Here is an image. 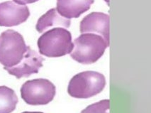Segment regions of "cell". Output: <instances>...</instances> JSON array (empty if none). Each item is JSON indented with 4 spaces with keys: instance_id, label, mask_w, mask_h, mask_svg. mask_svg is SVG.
I'll use <instances>...</instances> for the list:
<instances>
[{
    "instance_id": "obj_1",
    "label": "cell",
    "mask_w": 151,
    "mask_h": 113,
    "mask_svg": "<svg viewBox=\"0 0 151 113\" xmlns=\"http://www.w3.org/2000/svg\"><path fill=\"white\" fill-rule=\"evenodd\" d=\"M109 44L101 36L94 33H82L73 42L70 56L81 64L89 65L96 62Z\"/></svg>"
},
{
    "instance_id": "obj_2",
    "label": "cell",
    "mask_w": 151,
    "mask_h": 113,
    "mask_svg": "<svg viewBox=\"0 0 151 113\" xmlns=\"http://www.w3.org/2000/svg\"><path fill=\"white\" fill-rule=\"evenodd\" d=\"M39 53L50 58H58L70 54L73 49L71 33L64 28L48 30L38 38Z\"/></svg>"
},
{
    "instance_id": "obj_3",
    "label": "cell",
    "mask_w": 151,
    "mask_h": 113,
    "mask_svg": "<svg viewBox=\"0 0 151 113\" xmlns=\"http://www.w3.org/2000/svg\"><path fill=\"white\" fill-rule=\"evenodd\" d=\"M106 83V78L102 73L92 70L81 72L70 80L68 93L75 98H89L101 93Z\"/></svg>"
},
{
    "instance_id": "obj_4",
    "label": "cell",
    "mask_w": 151,
    "mask_h": 113,
    "mask_svg": "<svg viewBox=\"0 0 151 113\" xmlns=\"http://www.w3.org/2000/svg\"><path fill=\"white\" fill-rule=\"evenodd\" d=\"M28 46L24 38L14 30L9 29L0 35V63L5 68L18 65L22 61Z\"/></svg>"
},
{
    "instance_id": "obj_5",
    "label": "cell",
    "mask_w": 151,
    "mask_h": 113,
    "mask_svg": "<svg viewBox=\"0 0 151 113\" xmlns=\"http://www.w3.org/2000/svg\"><path fill=\"white\" fill-rule=\"evenodd\" d=\"M21 96L30 105H44L53 100L56 88L48 79L37 78L28 80L21 88Z\"/></svg>"
},
{
    "instance_id": "obj_6",
    "label": "cell",
    "mask_w": 151,
    "mask_h": 113,
    "mask_svg": "<svg viewBox=\"0 0 151 113\" xmlns=\"http://www.w3.org/2000/svg\"><path fill=\"white\" fill-rule=\"evenodd\" d=\"M30 16L27 6L14 1L0 3V26H18L25 22Z\"/></svg>"
},
{
    "instance_id": "obj_7",
    "label": "cell",
    "mask_w": 151,
    "mask_h": 113,
    "mask_svg": "<svg viewBox=\"0 0 151 113\" xmlns=\"http://www.w3.org/2000/svg\"><path fill=\"white\" fill-rule=\"evenodd\" d=\"M81 33H94L101 36L109 44V16L102 12H92L80 22Z\"/></svg>"
},
{
    "instance_id": "obj_8",
    "label": "cell",
    "mask_w": 151,
    "mask_h": 113,
    "mask_svg": "<svg viewBox=\"0 0 151 113\" xmlns=\"http://www.w3.org/2000/svg\"><path fill=\"white\" fill-rule=\"evenodd\" d=\"M44 59L36 51L28 46L22 61L18 65L10 68H5L9 74L14 75L17 79L28 78L32 74L38 73L40 68L43 67Z\"/></svg>"
},
{
    "instance_id": "obj_9",
    "label": "cell",
    "mask_w": 151,
    "mask_h": 113,
    "mask_svg": "<svg viewBox=\"0 0 151 113\" xmlns=\"http://www.w3.org/2000/svg\"><path fill=\"white\" fill-rule=\"evenodd\" d=\"M94 0H57L56 9L62 17L78 18L90 9Z\"/></svg>"
},
{
    "instance_id": "obj_10",
    "label": "cell",
    "mask_w": 151,
    "mask_h": 113,
    "mask_svg": "<svg viewBox=\"0 0 151 113\" xmlns=\"http://www.w3.org/2000/svg\"><path fill=\"white\" fill-rule=\"evenodd\" d=\"M70 19L63 17L58 12L56 8L48 10L45 14L41 16L37 22L36 29L39 33H43L53 26H60L68 29L70 26Z\"/></svg>"
},
{
    "instance_id": "obj_11",
    "label": "cell",
    "mask_w": 151,
    "mask_h": 113,
    "mask_svg": "<svg viewBox=\"0 0 151 113\" xmlns=\"http://www.w3.org/2000/svg\"><path fill=\"white\" fill-rule=\"evenodd\" d=\"M18 102V97L14 90L7 86H0V113H12Z\"/></svg>"
},
{
    "instance_id": "obj_12",
    "label": "cell",
    "mask_w": 151,
    "mask_h": 113,
    "mask_svg": "<svg viewBox=\"0 0 151 113\" xmlns=\"http://www.w3.org/2000/svg\"><path fill=\"white\" fill-rule=\"evenodd\" d=\"M109 109L110 100L107 99L87 106L81 113H109Z\"/></svg>"
},
{
    "instance_id": "obj_13",
    "label": "cell",
    "mask_w": 151,
    "mask_h": 113,
    "mask_svg": "<svg viewBox=\"0 0 151 113\" xmlns=\"http://www.w3.org/2000/svg\"><path fill=\"white\" fill-rule=\"evenodd\" d=\"M38 0H14V1L18 3L19 4L25 5L27 4H32V3L36 2Z\"/></svg>"
},
{
    "instance_id": "obj_14",
    "label": "cell",
    "mask_w": 151,
    "mask_h": 113,
    "mask_svg": "<svg viewBox=\"0 0 151 113\" xmlns=\"http://www.w3.org/2000/svg\"><path fill=\"white\" fill-rule=\"evenodd\" d=\"M22 113H43L42 112H24Z\"/></svg>"
},
{
    "instance_id": "obj_15",
    "label": "cell",
    "mask_w": 151,
    "mask_h": 113,
    "mask_svg": "<svg viewBox=\"0 0 151 113\" xmlns=\"http://www.w3.org/2000/svg\"><path fill=\"white\" fill-rule=\"evenodd\" d=\"M104 1L108 4V5H109V0H104Z\"/></svg>"
}]
</instances>
